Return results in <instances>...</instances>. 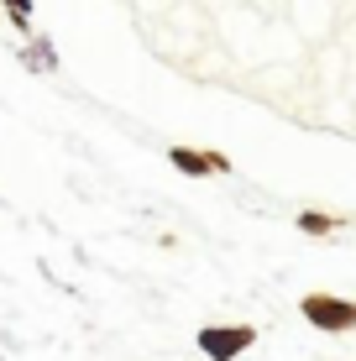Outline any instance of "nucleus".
Returning a JSON list of instances; mask_svg holds the SVG:
<instances>
[{"instance_id":"3","label":"nucleus","mask_w":356,"mask_h":361,"mask_svg":"<svg viewBox=\"0 0 356 361\" xmlns=\"http://www.w3.org/2000/svg\"><path fill=\"white\" fill-rule=\"evenodd\" d=\"M168 163L178 173H189V178H200V173H231L226 152H200V147H168Z\"/></svg>"},{"instance_id":"5","label":"nucleus","mask_w":356,"mask_h":361,"mask_svg":"<svg viewBox=\"0 0 356 361\" xmlns=\"http://www.w3.org/2000/svg\"><path fill=\"white\" fill-rule=\"evenodd\" d=\"M0 6H6V11H11V16H16V21H21V27H27V21H32V0H0Z\"/></svg>"},{"instance_id":"4","label":"nucleus","mask_w":356,"mask_h":361,"mask_svg":"<svg viewBox=\"0 0 356 361\" xmlns=\"http://www.w3.org/2000/svg\"><path fill=\"white\" fill-rule=\"evenodd\" d=\"M299 231H304V235H330V231H340V215H320V209H304V215H299Z\"/></svg>"},{"instance_id":"1","label":"nucleus","mask_w":356,"mask_h":361,"mask_svg":"<svg viewBox=\"0 0 356 361\" xmlns=\"http://www.w3.org/2000/svg\"><path fill=\"white\" fill-rule=\"evenodd\" d=\"M299 314L309 319L314 330H330V335L356 330V304H351V298H336V293H304Z\"/></svg>"},{"instance_id":"2","label":"nucleus","mask_w":356,"mask_h":361,"mask_svg":"<svg viewBox=\"0 0 356 361\" xmlns=\"http://www.w3.org/2000/svg\"><path fill=\"white\" fill-rule=\"evenodd\" d=\"M257 345V330L252 325H204L200 330V351L210 361H236L241 351Z\"/></svg>"}]
</instances>
